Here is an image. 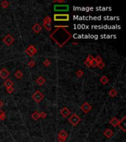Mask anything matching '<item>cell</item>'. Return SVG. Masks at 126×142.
<instances>
[{
    "instance_id": "obj_1",
    "label": "cell",
    "mask_w": 126,
    "mask_h": 142,
    "mask_svg": "<svg viewBox=\"0 0 126 142\" xmlns=\"http://www.w3.org/2000/svg\"><path fill=\"white\" fill-rule=\"evenodd\" d=\"M55 27L56 30H54L50 36L60 47H63L71 38V34L65 29L66 27H69V26H55Z\"/></svg>"
},
{
    "instance_id": "obj_2",
    "label": "cell",
    "mask_w": 126,
    "mask_h": 142,
    "mask_svg": "<svg viewBox=\"0 0 126 142\" xmlns=\"http://www.w3.org/2000/svg\"><path fill=\"white\" fill-rule=\"evenodd\" d=\"M69 20V14H55L54 21L56 22H67Z\"/></svg>"
},
{
    "instance_id": "obj_3",
    "label": "cell",
    "mask_w": 126,
    "mask_h": 142,
    "mask_svg": "<svg viewBox=\"0 0 126 142\" xmlns=\"http://www.w3.org/2000/svg\"><path fill=\"white\" fill-rule=\"evenodd\" d=\"M69 121L72 126H77L80 122V118L77 114L74 113L69 118Z\"/></svg>"
},
{
    "instance_id": "obj_4",
    "label": "cell",
    "mask_w": 126,
    "mask_h": 142,
    "mask_svg": "<svg viewBox=\"0 0 126 142\" xmlns=\"http://www.w3.org/2000/svg\"><path fill=\"white\" fill-rule=\"evenodd\" d=\"M32 97H33V99L35 102H36V103H39V102H41L42 100L44 99V96L42 94L39 90H37V91H35L34 92Z\"/></svg>"
},
{
    "instance_id": "obj_5",
    "label": "cell",
    "mask_w": 126,
    "mask_h": 142,
    "mask_svg": "<svg viewBox=\"0 0 126 142\" xmlns=\"http://www.w3.org/2000/svg\"><path fill=\"white\" fill-rule=\"evenodd\" d=\"M25 52H26V53L29 55V56L32 57V56H33V55H35V54H36L37 50H36V48H35L33 45H29V46H28L27 48L26 49Z\"/></svg>"
},
{
    "instance_id": "obj_6",
    "label": "cell",
    "mask_w": 126,
    "mask_h": 142,
    "mask_svg": "<svg viewBox=\"0 0 126 142\" xmlns=\"http://www.w3.org/2000/svg\"><path fill=\"white\" fill-rule=\"evenodd\" d=\"M13 41H14V39L13 38V36L10 34H8L3 39V42L8 46H10L13 43Z\"/></svg>"
},
{
    "instance_id": "obj_7",
    "label": "cell",
    "mask_w": 126,
    "mask_h": 142,
    "mask_svg": "<svg viewBox=\"0 0 126 142\" xmlns=\"http://www.w3.org/2000/svg\"><path fill=\"white\" fill-rule=\"evenodd\" d=\"M69 8V7L68 5H57L54 7V10L55 11H68Z\"/></svg>"
},
{
    "instance_id": "obj_8",
    "label": "cell",
    "mask_w": 126,
    "mask_h": 142,
    "mask_svg": "<svg viewBox=\"0 0 126 142\" xmlns=\"http://www.w3.org/2000/svg\"><path fill=\"white\" fill-rule=\"evenodd\" d=\"M10 76V72L6 69V68H2L0 70V78L2 79H7L8 77Z\"/></svg>"
},
{
    "instance_id": "obj_9",
    "label": "cell",
    "mask_w": 126,
    "mask_h": 142,
    "mask_svg": "<svg viewBox=\"0 0 126 142\" xmlns=\"http://www.w3.org/2000/svg\"><path fill=\"white\" fill-rule=\"evenodd\" d=\"M118 126L119 127V128H120L123 132L126 131V117L125 116H124L122 119V120H120L119 121Z\"/></svg>"
},
{
    "instance_id": "obj_10",
    "label": "cell",
    "mask_w": 126,
    "mask_h": 142,
    "mask_svg": "<svg viewBox=\"0 0 126 142\" xmlns=\"http://www.w3.org/2000/svg\"><path fill=\"white\" fill-rule=\"evenodd\" d=\"M81 110L83 111L85 113H88L90 110H92V106L88 102H84L81 105Z\"/></svg>"
},
{
    "instance_id": "obj_11",
    "label": "cell",
    "mask_w": 126,
    "mask_h": 142,
    "mask_svg": "<svg viewBox=\"0 0 126 142\" xmlns=\"http://www.w3.org/2000/svg\"><path fill=\"white\" fill-rule=\"evenodd\" d=\"M70 114H71L70 110L67 107H66L62 108L61 110V115L63 117V118H67V117L69 116Z\"/></svg>"
},
{
    "instance_id": "obj_12",
    "label": "cell",
    "mask_w": 126,
    "mask_h": 142,
    "mask_svg": "<svg viewBox=\"0 0 126 142\" xmlns=\"http://www.w3.org/2000/svg\"><path fill=\"white\" fill-rule=\"evenodd\" d=\"M33 31L35 33H39L41 32V30H42V27H41V26L39 24L35 23L34 25L33 26Z\"/></svg>"
},
{
    "instance_id": "obj_13",
    "label": "cell",
    "mask_w": 126,
    "mask_h": 142,
    "mask_svg": "<svg viewBox=\"0 0 126 142\" xmlns=\"http://www.w3.org/2000/svg\"><path fill=\"white\" fill-rule=\"evenodd\" d=\"M4 87H5L6 88L11 87H13V82H12L10 79L7 78V79H5V80H4Z\"/></svg>"
},
{
    "instance_id": "obj_14",
    "label": "cell",
    "mask_w": 126,
    "mask_h": 142,
    "mask_svg": "<svg viewBox=\"0 0 126 142\" xmlns=\"http://www.w3.org/2000/svg\"><path fill=\"white\" fill-rule=\"evenodd\" d=\"M113 131L111 130V129H106L104 131V133H103V135H105V136L106 137V138H111V136L113 135Z\"/></svg>"
},
{
    "instance_id": "obj_15",
    "label": "cell",
    "mask_w": 126,
    "mask_h": 142,
    "mask_svg": "<svg viewBox=\"0 0 126 142\" xmlns=\"http://www.w3.org/2000/svg\"><path fill=\"white\" fill-rule=\"evenodd\" d=\"M119 121L118 120L117 118H116V117H113V118H112L111 120L109 121V123H110V124H111L113 127H116L119 124Z\"/></svg>"
},
{
    "instance_id": "obj_16",
    "label": "cell",
    "mask_w": 126,
    "mask_h": 142,
    "mask_svg": "<svg viewBox=\"0 0 126 142\" xmlns=\"http://www.w3.org/2000/svg\"><path fill=\"white\" fill-rule=\"evenodd\" d=\"M58 136L61 137L62 138H63V139H65V140H67V137H68V134H67V132H66V131L64 130V129H62V130H61V131L59 132Z\"/></svg>"
},
{
    "instance_id": "obj_17",
    "label": "cell",
    "mask_w": 126,
    "mask_h": 142,
    "mask_svg": "<svg viewBox=\"0 0 126 142\" xmlns=\"http://www.w3.org/2000/svg\"><path fill=\"white\" fill-rule=\"evenodd\" d=\"M46 82V80L43 76H39L37 79H36V83L39 85V86H42L44 83Z\"/></svg>"
},
{
    "instance_id": "obj_18",
    "label": "cell",
    "mask_w": 126,
    "mask_h": 142,
    "mask_svg": "<svg viewBox=\"0 0 126 142\" xmlns=\"http://www.w3.org/2000/svg\"><path fill=\"white\" fill-rule=\"evenodd\" d=\"M109 78H108V77L106 76H103L100 78V83H102L103 84H106L109 83Z\"/></svg>"
},
{
    "instance_id": "obj_19",
    "label": "cell",
    "mask_w": 126,
    "mask_h": 142,
    "mask_svg": "<svg viewBox=\"0 0 126 142\" xmlns=\"http://www.w3.org/2000/svg\"><path fill=\"white\" fill-rule=\"evenodd\" d=\"M23 76H24L23 73H22L21 70H16V73H15V77H16V78H18V79L21 78L23 77Z\"/></svg>"
},
{
    "instance_id": "obj_20",
    "label": "cell",
    "mask_w": 126,
    "mask_h": 142,
    "mask_svg": "<svg viewBox=\"0 0 126 142\" xmlns=\"http://www.w3.org/2000/svg\"><path fill=\"white\" fill-rule=\"evenodd\" d=\"M32 119L35 121H37L40 119L39 113L38 112V111H35V112L32 114Z\"/></svg>"
},
{
    "instance_id": "obj_21",
    "label": "cell",
    "mask_w": 126,
    "mask_h": 142,
    "mask_svg": "<svg viewBox=\"0 0 126 142\" xmlns=\"http://www.w3.org/2000/svg\"><path fill=\"white\" fill-rule=\"evenodd\" d=\"M44 24H49V25H50V24L52 23V18L50 16H46L44 18V21H43Z\"/></svg>"
},
{
    "instance_id": "obj_22",
    "label": "cell",
    "mask_w": 126,
    "mask_h": 142,
    "mask_svg": "<svg viewBox=\"0 0 126 142\" xmlns=\"http://www.w3.org/2000/svg\"><path fill=\"white\" fill-rule=\"evenodd\" d=\"M109 96L111 97V98H114L117 96V90L114 89V88H112L110 91H109Z\"/></svg>"
},
{
    "instance_id": "obj_23",
    "label": "cell",
    "mask_w": 126,
    "mask_h": 142,
    "mask_svg": "<svg viewBox=\"0 0 126 142\" xmlns=\"http://www.w3.org/2000/svg\"><path fill=\"white\" fill-rule=\"evenodd\" d=\"M9 5H10V3H9L8 1H6V0H4V1H3V2L1 3V6H2V8H8Z\"/></svg>"
},
{
    "instance_id": "obj_24",
    "label": "cell",
    "mask_w": 126,
    "mask_h": 142,
    "mask_svg": "<svg viewBox=\"0 0 126 142\" xmlns=\"http://www.w3.org/2000/svg\"><path fill=\"white\" fill-rule=\"evenodd\" d=\"M6 118V114L3 110H0V121H4Z\"/></svg>"
},
{
    "instance_id": "obj_25",
    "label": "cell",
    "mask_w": 126,
    "mask_h": 142,
    "mask_svg": "<svg viewBox=\"0 0 126 142\" xmlns=\"http://www.w3.org/2000/svg\"><path fill=\"white\" fill-rule=\"evenodd\" d=\"M43 64H44L45 67H49V66L51 64V61H50L49 59H45V60L44 61Z\"/></svg>"
},
{
    "instance_id": "obj_26",
    "label": "cell",
    "mask_w": 126,
    "mask_h": 142,
    "mask_svg": "<svg viewBox=\"0 0 126 142\" xmlns=\"http://www.w3.org/2000/svg\"><path fill=\"white\" fill-rule=\"evenodd\" d=\"M83 72L81 70H77V71L76 72V76H77V77L80 78V77L83 76Z\"/></svg>"
},
{
    "instance_id": "obj_27",
    "label": "cell",
    "mask_w": 126,
    "mask_h": 142,
    "mask_svg": "<svg viewBox=\"0 0 126 142\" xmlns=\"http://www.w3.org/2000/svg\"><path fill=\"white\" fill-rule=\"evenodd\" d=\"M27 65H28L29 67H33L35 65V61H34V60H33V59H31V60L29 61V62H28Z\"/></svg>"
},
{
    "instance_id": "obj_28",
    "label": "cell",
    "mask_w": 126,
    "mask_h": 142,
    "mask_svg": "<svg viewBox=\"0 0 126 142\" xmlns=\"http://www.w3.org/2000/svg\"><path fill=\"white\" fill-rule=\"evenodd\" d=\"M39 115H40V119H46V117L47 116V114L45 112H41L39 113Z\"/></svg>"
},
{
    "instance_id": "obj_29",
    "label": "cell",
    "mask_w": 126,
    "mask_h": 142,
    "mask_svg": "<svg viewBox=\"0 0 126 142\" xmlns=\"http://www.w3.org/2000/svg\"><path fill=\"white\" fill-rule=\"evenodd\" d=\"M105 63L104 62H103V61H102V62H100V63H98L97 64V67H98L100 69V70H102V69H103L104 67H105Z\"/></svg>"
},
{
    "instance_id": "obj_30",
    "label": "cell",
    "mask_w": 126,
    "mask_h": 142,
    "mask_svg": "<svg viewBox=\"0 0 126 142\" xmlns=\"http://www.w3.org/2000/svg\"><path fill=\"white\" fill-rule=\"evenodd\" d=\"M94 59V58L93 57V55H88L87 56V58H86V61H89V62H92Z\"/></svg>"
},
{
    "instance_id": "obj_31",
    "label": "cell",
    "mask_w": 126,
    "mask_h": 142,
    "mask_svg": "<svg viewBox=\"0 0 126 142\" xmlns=\"http://www.w3.org/2000/svg\"><path fill=\"white\" fill-rule=\"evenodd\" d=\"M6 91H7V92H8V93L11 94V93H13V91H14V88H13V87H8V88L6 89Z\"/></svg>"
},
{
    "instance_id": "obj_32",
    "label": "cell",
    "mask_w": 126,
    "mask_h": 142,
    "mask_svg": "<svg viewBox=\"0 0 126 142\" xmlns=\"http://www.w3.org/2000/svg\"><path fill=\"white\" fill-rule=\"evenodd\" d=\"M43 26L46 28V30H48V31H50V30H52L50 25H49V24H44V23H43Z\"/></svg>"
},
{
    "instance_id": "obj_33",
    "label": "cell",
    "mask_w": 126,
    "mask_h": 142,
    "mask_svg": "<svg viewBox=\"0 0 126 142\" xmlns=\"http://www.w3.org/2000/svg\"><path fill=\"white\" fill-rule=\"evenodd\" d=\"M94 59H95L96 61H97V64L100 63V62H102V61H103V60H102V58H101L100 55H97V56Z\"/></svg>"
},
{
    "instance_id": "obj_34",
    "label": "cell",
    "mask_w": 126,
    "mask_h": 142,
    "mask_svg": "<svg viewBox=\"0 0 126 142\" xmlns=\"http://www.w3.org/2000/svg\"><path fill=\"white\" fill-rule=\"evenodd\" d=\"M91 66L92 67H96L97 66V62L96 61V60L95 59H94L92 62H91Z\"/></svg>"
},
{
    "instance_id": "obj_35",
    "label": "cell",
    "mask_w": 126,
    "mask_h": 142,
    "mask_svg": "<svg viewBox=\"0 0 126 142\" xmlns=\"http://www.w3.org/2000/svg\"><path fill=\"white\" fill-rule=\"evenodd\" d=\"M84 64H85L87 67H91V62H89V61H86V60L84 61Z\"/></svg>"
},
{
    "instance_id": "obj_36",
    "label": "cell",
    "mask_w": 126,
    "mask_h": 142,
    "mask_svg": "<svg viewBox=\"0 0 126 142\" xmlns=\"http://www.w3.org/2000/svg\"><path fill=\"white\" fill-rule=\"evenodd\" d=\"M58 140L59 142H65V141H66L65 139L62 138L61 137H60V136H58Z\"/></svg>"
},
{
    "instance_id": "obj_37",
    "label": "cell",
    "mask_w": 126,
    "mask_h": 142,
    "mask_svg": "<svg viewBox=\"0 0 126 142\" xmlns=\"http://www.w3.org/2000/svg\"><path fill=\"white\" fill-rule=\"evenodd\" d=\"M56 2L63 3V2H65V1H64V0H55V1H53V3H56Z\"/></svg>"
},
{
    "instance_id": "obj_38",
    "label": "cell",
    "mask_w": 126,
    "mask_h": 142,
    "mask_svg": "<svg viewBox=\"0 0 126 142\" xmlns=\"http://www.w3.org/2000/svg\"><path fill=\"white\" fill-rule=\"evenodd\" d=\"M3 106H4V102L0 100V108H2Z\"/></svg>"
},
{
    "instance_id": "obj_39",
    "label": "cell",
    "mask_w": 126,
    "mask_h": 142,
    "mask_svg": "<svg viewBox=\"0 0 126 142\" xmlns=\"http://www.w3.org/2000/svg\"><path fill=\"white\" fill-rule=\"evenodd\" d=\"M72 45H77V42H72Z\"/></svg>"
}]
</instances>
